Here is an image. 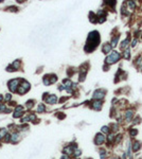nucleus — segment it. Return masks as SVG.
<instances>
[{
    "mask_svg": "<svg viewBox=\"0 0 142 159\" xmlns=\"http://www.w3.org/2000/svg\"><path fill=\"white\" fill-rule=\"evenodd\" d=\"M81 154H82V151L79 150V148H75V151H74V153H73L74 156H75V157H79V156H81Z\"/></svg>",
    "mask_w": 142,
    "mask_h": 159,
    "instance_id": "c756f323",
    "label": "nucleus"
},
{
    "mask_svg": "<svg viewBox=\"0 0 142 159\" xmlns=\"http://www.w3.org/2000/svg\"><path fill=\"white\" fill-rule=\"evenodd\" d=\"M105 141H106V137L104 134H97L95 135V138H94V143L97 144V145H102L103 143H105Z\"/></svg>",
    "mask_w": 142,
    "mask_h": 159,
    "instance_id": "39448f33",
    "label": "nucleus"
},
{
    "mask_svg": "<svg viewBox=\"0 0 142 159\" xmlns=\"http://www.w3.org/2000/svg\"><path fill=\"white\" fill-rule=\"evenodd\" d=\"M5 134H6V130L5 129H3V128L0 129V139H2V138L5 136Z\"/></svg>",
    "mask_w": 142,
    "mask_h": 159,
    "instance_id": "7c9ffc66",
    "label": "nucleus"
},
{
    "mask_svg": "<svg viewBox=\"0 0 142 159\" xmlns=\"http://www.w3.org/2000/svg\"><path fill=\"white\" fill-rule=\"evenodd\" d=\"M137 42H138V38H136V37H135L134 38V39L132 40V41H130V47H136V46H137Z\"/></svg>",
    "mask_w": 142,
    "mask_h": 159,
    "instance_id": "c85d7f7f",
    "label": "nucleus"
},
{
    "mask_svg": "<svg viewBox=\"0 0 142 159\" xmlns=\"http://www.w3.org/2000/svg\"><path fill=\"white\" fill-rule=\"evenodd\" d=\"M123 57H124V59H128L130 58V50L129 49H126V50H124V52H123Z\"/></svg>",
    "mask_w": 142,
    "mask_h": 159,
    "instance_id": "4be33fe9",
    "label": "nucleus"
},
{
    "mask_svg": "<svg viewBox=\"0 0 142 159\" xmlns=\"http://www.w3.org/2000/svg\"><path fill=\"white\" fill-rule=\"evenodd\" d=\"M141 10H142V8H141Z\"/></svg>",
    "mask_w": 142,
    "mask_h": 159,
    "instance_id": "ea45409f",
    "label": "nucleus"
},
{
    "mask_svg": "<svg viewBox=\"0 0 142 159\" xmlns=\"http://www.w3.org/2000/svg\"><path fill=\"white\" fill-rule=\"evenodd\" d=\"M46 101H47V103H50V104H54L56 103V101H57V98L55 97V95H49V97L46 99Z\"/></svg>",
    "mask_w": 142,
    "mask_h": 159,
    "instance_id": "4468645a",
    "label": "nucleus"
},
{
    "mask_svg": "<svg viewBox=\"0 0 142 159\" xmlns=\"http://www.w3.org/2000/svg\"><path fill=\"white\" fill-rule=\"evenodd\" d=\"M129 45H130V39H129V37H127L121 42V50H126V49H128Z\"/></svg>",
    "mask_w": 142,
    "mask_h": 159,
    "instance_id": "9b49d317",
    "label": "nucleus"
},
{
    "mask_svg": "<svg viewBox=\"0 0 142 159\" xmlns=\"http://www.w3.org/2000/svg\"><path fill=\"white\" fill-rule=\"evenodd\" d=\"M101 132L102 134H104V135H109L111 132V128H110V126H103L102 128H101Z\"/></svg>",
    "mask_w": 142,
    "mask_h": 159,
    "instance_id": "f3484780",
    "label": "nucleus"
},
{
    "mask_svg": "<svg viewBox=\"0 0 142 159\" xmlns=\"http://www.w3.org/2000/svg\"><path fill=\"white\" fill-rule=\"evenodd\" d=\"M122 139H123V135H122V134H118V135H116L115 144H113V145H118V144L122 141Z\"/></svg>",
    "mask_w": 142,
    "mask_h": 159,
    "instance_id": "6ab92c4d",
    "label": "nucleus"
},
{
    "mask_svg": "<svg viewBox=\"0 0 142 159\" xmlns=\"http://www.w3.org/2000/svg\"><path fill=\"white\" fill-rule=\"evenodd\" d=\"M19 82H20V80H18V79L11 81L10 84H9V85H10V89L12 90V91H15V90H16V88H17V86H18Z\"/></svg>",
    "mask_w": 142,
    "mask_h": 159,
    "instance_id": "1a4fd4ad",
    "label": "nucleus"
},
{
    "mask_svg": "<svg viewBox=\"0 0 142 159\" xmlns=\"http://www.w3.org/2000/svg\"><path fill=\"white\" fill-rule=\"evenodd\" d=\"M102 101H94L93 103H92V108L95 109V110H100V109L102 108Z\"/></svg>",
    "mask_w": 142,
    "mask_h": 159,
    "instance_id": "ddd939ff",
    "label": "nucleus"
},
{
    "mask_svg": "<svg viewBox=\"0 0 142 159\" xmlns=\"http://www.w3.org/2000/svg\"><path fill=\"white\" fill-rule=\"evenodd\" d=\"M111 49H112V47H111V45L110 44H108V42H106V44H104L103 45V47H102V51L104 52V53H109V52H111Z\"/></svg>",
    "mask_w": 142,
    "mask_h": 159,
    "instance_id": "f8f14e48",
    "label": "nucleus"
},
{
    "mask_svg": "<svg viewBox=\"0 0 142 159\" xmlns=\"http://www.w3.org/2000/svg\"><path fill=\"white\" fill-rule=\"evenodd\" d=\"M105 93H106V91L104 89H98V90H95L94 93H93V99H94V100H97V101H101L102 99L105 97Z\"/></svg>",
    "mask_w": 142,
    "mask_h": 159,
    "instance_id": "423d86ee",
    "label": "nucleus"
},
{
    "mask_svg": "<svg viewBox=\"0 0 142 159\" xmlns=\"http://www.w3.org/2000/svg\"><path fill=\"white\" fill-rule=\"evenodd\" d=\"M110 127H112L111 132L115 133V134H116V132H118V130H119V124H118V123H113V124L110 125Z\"/></svg>",
    "mask_w": 142,
    "mask_h": 159,
    "instance_id": "a878e982",
    "label": "nucleus"
},
{
    "mask_svg": "<svg viewBox=\"0 0 142 159\" xmlns=\"http://www.w3.org/2000/svg\"><path fill=\"white\" fill-rule=\"evenodd\" d=\"M127 5H128V9L130 11H134L135 9H136V2L135 1H128L127 2Z\"/></svg>",
    "mask_w": 142,
    "mask_h": 159,
    "instance_id": "b1692460",
    "label": "nucleus"
},
{
    "mask_svg": "<svg viewBox=\"0 0 142 159\" xmlns=\"http://www.w3.org/2000/svg\"><path fill=\"white\" fill-rule=\"evenodd\" d=\"M45 106L44 105H39V106H38V111H39V112H42V111H45Z\"/></svg>",
    "mask_w": 142,
    "mask_h": 159,
    "instance_id": "473e14b6",
    "label": "nucleus"
},
{
    "mask_svg": "<svg viewBox=\"0 0 142 159\" xmlns=\"http://www.w3.org/2000/svg\"><path fill=\"white\" fill-rule=\"evenodd\" d=\"M18 140H19V135H18V134H14V135L11 136V141H12V142L15 143Z\"/></svg>",
    "mask_w": 142,
    "mask_h": 159,
    "instance_id": "393cba45",
    "label": "nucleus"
},
{
    "mask_svg": "<svg viewBox=\"0 0 142 159\" xmlns=\"http://www.w3.org/2000/svg\"><path fill=\"white\" fill-rule=\"evenodd\" d=\"M111 159H121V158H120V157H118V156H115V157H112Z\"/></svg>",
    "mask_w": 142,
    "mask_h": 159,
    "instance_id": "4c0bfd02",
    "label": "nucleus"
},
{
    "mask_svg": "<svg viewBox=\"0 0 142 159\" xmlns=\"http://www.w3.org/2000/svg\"><path fill=\"white\" fill-rule=\"evenodd\" d=\"M99 42H100V34H99L98 31H92L88 35L87 44L85 46V51H87V52L93 51L98 47Z\"/></svg>",
    "mask_w": 142,
    "mask_h": 159,
    "instance_id": "f257e3e1",
    "label": "nucleus"
},
{
    "mask_svg": "<svg viewBox=\"0 0 142 159\" xmlns=\"http://www.w3.org/2000/svg\"><path fill=\"white\" fill-rule=\"evenodd\" d=\"M22 82V84L19 85V87H18V92L20 94H23V93H26L28 90L30 89V84L27 82V81H21Z\"/></svg>",
    "mask_w": 142,
    "mask_h": 159,
    "instance_id": "20e7f679",
    "label": "nucleus"
},
{
    "mask_svg": "<svg viewBox=\"0 0 142 159\" xmlns=\"http://www.w3.org/2000/svg\"><path fill=\"white\" fill-rule=\"evenodd\" d=\"M5 99H6V100H10V99H11V95H10V94H6Z\"/></svg>",
    "mask_w": 142,
    "mask_h": 159,
    "instance_id": "e433bc0d",
    "label": "nucleus"
},
{
    "mask_svg": "<svg viewBox=\"0 0 142 159\" xmlns=\"http://www.w3.org/2000/svg\"><path fill=\"white\" fill-rule=\"evenodd\" d=\"M61 159H70V157L68 156V155H66V154H64L63 156H62V158Z\"/></svg>",
    "mask_w": 142,
    "mask_h": 159,
    "instance_id": "f704fd0d",
    "label": "nucleus"
},
{
    "mask_svg": "<svg viewBox=\"0 0 142 159\" xmlns=\"http://www.w3.org/2000/svg\"><path fill=\"white\" fill-rule=\"evenodd\" d=\"M135 66L138 67V68H140V69L142 68V54L138 56L137 59L135 61Z\"/></svg>",
    "mask_w": 142,
    "mask_h": 159,
    "instance_id": "2eb2a0df",
    "label": "nucleus"
},
{
    "mask_svg": "<svg viewBox=\"0 0 142 159\" xmlns=\"http://www.w3.org/2000/svg\"><path fill=\"white\" fill-rule=\"evenodd\" d=\"M2 110H5V106L4 105H0V112Z\"/></svg>",
    "mask_w": 142,
    "mask_h": 159,
    "instance_id": "c9c22d12",
    "label": "nucleus"
},
{
    "mask_svg": "<svg viewBox=\"0 0 142 159\" xmlns=\"http://www.w3.org/2000/svg\"><path fill=\"white\" fill-rule=\"evenodd\" d=\"M119 38H120V35H117V36H113V37H112V40H111V42H110V45H111L112 48H115L116 46L118 45Z\"/></svg>",
    "mask_w": 142,
    "mask_h": 159,
    "instance_id": "aec40b11",
    "label": "nucleus"
},
{
    "mask_svg": "<svg viewBox=\"0 0 142 159\" xmlns=\"http://www.w3.org/2000/svg\"><path fill=\"white\" fill-rule=\"evenodd\" d=\"M141 122V119H140V117H136L133 121H132V125H137V124H139V123Z\"/></svg>",
    "mask_w": 142,
    "mask_h": 159,
    "instance_id": "bb28decb",
    "label": "nucleus"
},
{
    "mask_svg": "<svg viewBox=\"0 0 142 159\" xmlns=\"http://www.w3.org/2000/svg\"><path fill=\"white\" fill-rule=\"evenodd\" d=\"M115 139H116V134L115 133H110L109 135H107L106 137V141L107 143L110 145V144H115Z\"/></svg>",
    "mask_w": 142,
    "mask_h": 159,
    "instance_id": "9d476101",
    "label": "nucleus"
},
{
    "mask_svg": "<svg viewBox=\"0 0 142 159\" xmlns=\"http://www.w3.org/2000/svg\"><path fill=\"white\" fill-rule=\"evenodd\" d=\"M141 146H142L141 141L134 140L133 143H132V152H133V153H137V152H139L141 150Z\"/></svg>",
    "mask_w": 142,
    "mask_h": 159,
    "instance_id": "0eeeda50",
    "label": "nucleus"
},
{
    "mask_svg": "<svg viewBox=\"0 0 142 159\" xmlns=\"http://www.w3.org/2000/svg\"><path fill=\"white\" fill-rule=\"evenodd\" d=\"M75 148H77L76 145H68V146H66L65 148H64V153H65L66 155H68V156H70V155H73Z\"/></svg>",
    "mask_w": 142,
    "mask_h": 159,
    "instance_id": "6e6552de",
    "label": "nucleus"
},
{
    "mask_svg": "<svg viewBox=\"0 0 142 159\" xmlns=\"http://www.w3.org/2000/svg\"><path fill=\"white\" fill-rule=\"evenodd\" d=\"M122 15H127V11H126V4L125 3H123L122 4V11H121Z\"/></svg>",
    "mask_w": 142,
    "mask_h": 159,
    "instance_id": "cd10ccee",
    "label": "nucleus"
},
{
    "mask_svg": "<svg viewBox=\"0 0 142 159\" xmlns=\"http://www.w3.org/2000/svg\"><path fill=\"white\" fill-rule=\"evenodd\" d=\"M120 59H121V54H120L118 51H112L111 54L106 57L105 63L107 64V65H111V64H115L117 62H119Z\"/></svg>",
    "mask_w": 142,
    "mask_h": 159,
    "instance_id": "f03ea898",
    "label": "nucleus"
},
{
    "mask_svg": "<svg viewBox=\"0 0 142 159\" xmlns=\"http://www.w3.org/2000/svg\"><path fill=\"white\" fill-rule=\"evenodd\" d=\"M128 134H129V136L132 137V138H135L137 135H138V129L136 128H133V127H130V128L128 129Z\"/></svg>",
    "mask_w": 142,
    "mask_h": 159,
    "instance_id": "a211bd4d",
    "label": "nucleus"
},
{
    "mask_svg": "<svg viewBox=\"0 0 142 159\" xmlns=\"http://www.w3.org/2000/svg\"><path fill=\"white\" fill-rule=\"evenodd\" d=\"M105 3H106L107 5L111 6V8H113V6H115V5L117 4V2H116V1H107V2H105Z\"/></svg>",
    "mask_w": 142,
    "mask_h": 159,
    "instance_id": "2f4dec72",
    "label": "nucleus"
},
{
    "mask_svg": "<svg viewBox=\"0 0 142 159\" xmlns=\"http://www.w3.org/2000/svg\"><path fill=\"white\" fill-rule=\"evenodd\" d=\"M2 99H3V98H2V95H0V101H2Z\"/></svg>",
    "mask_w": 142,
    "mask_h": 159,
    "instance_id": "58836bf2",
    "label": "nucleus"
},
{
    "mask_svg": "<svg viewBox=\"0 0 142 159\" xmlns=\"http://www.w3.org/2000/svg\"><path fill=\"white\" fill-rule=\"evenodd\" d=\"M27 106H28V108H31L32 106H33V101H28L27 102Z\"/></svg>",
    "mask_w": 142,
    "mask_h": 159,
    "instance_id": "72a5a7b5",
    "label": "nucleus"
},
{
    "mask_svg": "<svg viewBox=\"0 0 142 159\" xmlns=\"http://www.w3.org/2000/svg\"><path fill=\"white\" fill-rule=\"evenodd\" d=\"M89 17H90V21L91 22H97V21H99V18H98V16H95L93 13L90 12L89 14Z\"/></svg>",
    "mask_w": 142,
    "mask_h": 159,
    "instance_id": "5701e85b",
    "label": "nucleus"
},
{
    "mask_svg": "<svg viewBox=\"0 0 142 159\" xmlns=\"http://www.w3.org/2000/svg\"><path fill=\"white\" fill-rule=\"evenodd\" d=\"M134 115H135V111L134 109L132 108H128L126 109L125 112H124V119H125V121L128 123V122H132L134 120Z\"/></svg>",
    "mask_w": 142,
    "mask_h": 159,
    "instance_id": "7ed1b4c3",
    "label": "nucleus"
},
{
    "mask_svg": "<svg viewBox=\"0 0 142 159\" xmlns=\"http://www.w3.org/2000/svg\"><path fill=\"white\" fill-rule=\"evenodd\" d=\"M21 115H22V107H21V106H17L16 110L14 112V117H15V118H18Z\"/></svg>",
    "mask_w": 142,
    "mask_h": 159,
    "instance_id": "dca6fc26",
    "label": "nucleus"
},
{
    "mask_svg": "<svg viewBox=\"0 0 142 159\" xmlns=\"http://www.w3.org/2000/svg\"><path fill=\"white\" fill-rule=\"evenodd\" d=\"M107 156H108L107 151H106L105 148H101V150H100V157H101V159H105Z\"/></svg>",
    "mask_w": 142,
    "mask_h": 159,
    "instance_id": "412c9836",
    "label": "nucleus"
}]
</instances>
